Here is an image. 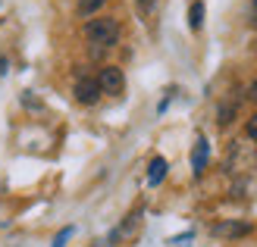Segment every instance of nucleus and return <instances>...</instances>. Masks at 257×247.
Returning a JSON list of instances; mask_svg holds the SVG:
<instances>
[{"label":"nucleus","instance_id":"obj_7","mask_svg":"<svg viewBox=\"0 0 257 247\" xmlns=\"http://www.w3.org/2000/svg\"><path fill=\"white\" fill-rule=\"evenodd\" d=\"M201 25H204V0H195V4L188 7V29L201 32Z\"/></svg>","mask_w":257,"mask_h":247},{"label":"nucleus","instance_id":"obj_5","mask_svg":"<svg viewBox=\"0 0 257 247\" xmlns=\"http://www.w3.org/2000/svg\"><path fill=\"white\" fill-rule=\"evenodd\" d=\"M207 160H210V144H207V138H198L195 150H191V169H195V175L207 169Z\"/></svg>","mask_w":257,"mask_h":247},{"label":"nucleus","instance_id":"obj_8","mask_svg":"<svg viewBox=\"0 0 257 247\" xmlns=\"http://www.w3.org/2000/svg\"><path fill=\"white\" fill-rule=\"evenodd\" d=\"M138 216H141V213H132V216H128L125 222H122V225H119V228L110 235V241H119V238H125V235H132V231H135V225H138Z\"/></svg>","mask_w":257,"mask_h":247},{"label":"nucleus","instance_id":"obj_10","mask_svg":"<svg viewBox=\"0 0 257 247\" xmlns=\"http://www.w3.org/2000/svg\"><path fill=\"white\" fill-rule=\"evenodd\" d=\"M235 113H238L235 103H223V107H220V125H229L235 119Z\"/></svg>","mask_w":257,"mask_h":247},{"label":"nucleus","instance_id":"obj_14","mask_svg":"<svg viewBox=\"0 0 257 247\" xmlns=\"http://www.w3.org/2000/svg\"><path fill=\"white\" fill-rule=\"evenodd\" d=\"M248 22L257 29V0H251V4H248Z\"/></svg>","mask_w":257,"mask_h":247},{"label":"nucleus","instance_id":"obj_11","mask_svg":"<svg viewBox=\"0 0 257 247\" xmlns=\"http://www.w3.org/2000/svg\"><path fill=\"white\" fill-rule=\"evenodd\" d=\"M72 231H75V228H72V225H66V228H63V231H60V235L54 238V244H50V247H66V241L72 238Z\"/></svg>","mask_w":257,"mask_h":247},{"label":"nucleus","instance_id":"obj_1","mask_svg":"<svg viewBox=\"0 0 257 247\" xmlns=\"http://www.w3.org/2000/svg\"><path fill=\"white\" fill-rule=\"evenodd\" d=\"M85 38H88V44H94L97 50L113 47L119 41V22L113 16H94V19L85 22Z\"/></svg>","mask_w":257,"mask_h":247},{"label":"nucleus","instance_id":"obj_13","mask_svg":"<svg viewBox=\"0 0 257 247\" xmlns=\"http://www.w3.org/2000/svg\"><path fill=\"white\" fill-rule=\"evenodd\" d=\"M245 135H248L251 141H257V113H254V116H251V119L245 122Z\"/></svg>","mask_w":257,"mask_h":247},{"label":"nucleus","instance_id":"obj_12","mask_svg":"<svg viewBox=\"0 0 257 247\" xmlns=\"http://www.w3.org/2000/svg\"><path fill=\"white\" fill-rule=\"evenodd\" d=\"M135 7L141 16H148V13H154V7H157V0H135Z\"/></svg>","mask_w":257,"mask_h":247},{"label":"nucleus","instance_id":"obj_15","mask_svg":"<svg viewBox=\"0 0 257 247\" xmlns=\"http://www.w3.org/2000/svg\"><path fill=\"white\" fill-rule=\"evenodd\" d=\"M248 97H251V100H257V82H254V85L248 88Z\"/></svg>","mask_w":257,"mask_h":247},{"label":"nucleus","instance_id":"obj_3","mask_svg":"<svg viewBox=\"0 0 257 247\" xmlns=\"http://www.w3.org/2000/svg\"><path fill=\"white\" fill-rule=\"evenodd\" d=\"M251 231V222H245V219H223V222H216L210 228L213 238H245Z\"/></svg>","mask_w":257,"mask_h":247},{"label":"nucleus","instance_id":"obj_6","mask_svg":"<svg viewBox=\"0 0 257 247\" xmlns=\"http://www.w3.org/2000/svg\"><path fill=\"white\" fill-rule=\"evenodd\" d=\"M166 169H170V166H166L163 157H154V160H151V166H148V185H151V188H157L160 181L166 178Z\"/></svg>","mask_w":257,"mask_h":247},{"label":"nucleus","instance_id":"obj_9","mask_svg":"<svg viewBox=\"0 0 257 247\" xmlns=\"http://www.w3.org/2000/svg\"><path fill=\"white\" fill-rule=\"evenodd\" d=\"M104 7V0H79V7H75V13H79L82 19H88V16H94V13Z\"/></svg>","mask_w":257,"mask_h":247},{"label":"nucleus","instance_id":"obj_16","mask_svg":"<svg viewBox=\"0 0 257 247\" xmlns=\"http://www.w3.org/2000/svg\"><path fill=\"white\" fill-rule=\"evenodd\" d=\"M7 72V57H0V75Z\"/></svg>","mask_w":257,"mask_h":247},{"label":"nucleus","instance_id":"obj_4","mask_svg":"<svg viewBox=\"0 0 257 247\" xmlns=\"http://www.w3.org/2000/svg\"><path fill=\"white\" fill-rule=\"evenodd\" d=\"M72 94H75V100H79V103H85V107H94V103L100 100V85H97V79H88V75H82V79L75 82Z\"/></svg>","mask_w":257,"mask_h":247},{"label":"nucleus","instance_id":"obj_2","mask_svg":"<svg viewBox=\"0 0 257 247\" xmlns=\"http://www.w3.org/2000/svg\"><path fill=\"white\" fill-rule=\"evenodd\" d=\"M97 85H100V94H122V88H125L122 69L119 66H104L97 75Z\"/></svg>","mask_w":257,"mask_h":247}]
</instances>
